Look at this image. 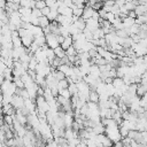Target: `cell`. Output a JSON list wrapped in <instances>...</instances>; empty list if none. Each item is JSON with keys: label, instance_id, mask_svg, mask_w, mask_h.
Wrapping results in <instances>:
<instances>
[{"label": "cell", "instance_id": "6da1fadb", "mask_svg": "<svg viewBox=\"0 0 147 147\" xmlns=\"http://www.w3.org/2000/svg\"><path fill=\"white\" fill-rule=\"evenodd\" d=\"M45 38H46V44H47V46H48L49 48L55 49L57 46H60V44L57 42V39H56V36H55V34L48 33V34L45 36Z\"/></svg>", "mask_w": 147, "mask_h": 147}, {"label": "cell", "instance_id": "7a4b0ae2", "mask_svg": "<svg viewBox=\"0 0 147 147\" xmlns=\"http://www.w3.org/2000/svg\"><path fill=\"white\" fill-rule=\"evenodd\" d=\"M11 106L17 110V109H21L24 107V99L21 96V95H17L15 94L13 96V100H11Z\"/></svg>", "mask_w": 147, "mask_h": 147}, {"label": "cell", "instance_id": "3957f363", "mask_svg": "<svg viewBox=\"0 0 147 147\" xmlns=\"http://www.w3.org/2000/svg\"><path fill=\"white\" fill-rule=\"evenodd\" d=\"M21 39H22V46H24L25 48H29L31 46V44L34 41V37L32 36V33L30 31H28V33L25 36H23Z\"/></svg>", "mask_w": 147, "mask_h": 147}, {"label": "cell", "instance_id": "277c9868", "mask_svg": "<svg viewBox=\"0 0 147 147\" xmlns=\"http://www.w3.org/2000/svg\"><path fill=\"white\" fill-rule=\"evenodd\" d=\"M99 28H100L99 21H95V20H93V18H90V20L86 21V29L90 30L91 32H94V31H95L96 29H99Z\"/></svg>", "mask_w": 147, "mask_h": 147}, {"label": "cell", "instance_id": "5b68a950", "mask_svg": "<svg viewBox=\"0 0 147 147\" xmlns=\"http://www.w3.org/2000/svg\"><path fill=\"white\" fill-rule=\"evenodd\" d=\"M94 11H95V10H94L92 7L85 6V8H84V10H83V16H82V18H83L84 21H87V20L92 18V17H93Z\"/></svg>", "mask_w": 147, "mask_h": 147}, {"label": "cell", "instance_id": "8992f818", "mask_svg": "<svg viewBox=\"0 0 147 147\" xmlns=\"http://www.w3.org/2000/svg\"><path fill=\"white\" fill-rule=\"evenodd\" d=\"M74 45V40H72V37L71 36H69V37H65L64 38V40H63V42L60 45L64 51H67L69 47H71Z\"/></svg>", "mask_w": 147, "mask_h": 147}, {"label": "cell", "instance_id": "52a82bcc", "mask_svg": "<svg viewBox=\"0 0 147 147\" xmlns=\"http://www.w3.org/2000/svg\"><path fill=\"white\" fill-rule=\"evenodd\" d=\"M88 101L94 102V103H99V101H100V95L98 94V92H96V91L91 90L90 95H88Z\"/></svg>", "mask_w": 147, "mask_h": 147}, {"label": "cell", "instance_id": "ba28073f", "mask_svg": "<svg viewBox=\"0 0 147 147\" xmlns=\"http://www.w3.org/2000/svg\"><path fill=\"white\" fill-rule=\"evenodd\" d=\"M92 130H93V132H94L96 136H99V134H105L106 127H105L101 123H98V124L94 125V127H92Z\"/></svg>", "mask_w": 147, "mask_h": 147}, {"label": "cell", "instance_id": "9c48e42d", "mask_svg": "<svg viewBox=\"0 0 147 147\" xmlns=\"http://www.w3.org/2000/svg\"><path fill=\"white\" fill-rule=\"evenodd\" d=\"M31 33H32V36L34 37V38H38V37H41V36H45L44 34V31H42V29L40 28V26H32V29H31V31H30Z\"/></svg>", "mask_w": 147, "mask_h": 147}, {"label": "cell", "instance_id": "30bf717a", "mask_svg": "<svg viewBox=\"0 0 147 147\" xmlns=\"http://www.w3.org/2000/svg\"><path fill=\"white\" fill-rule=\"evenodd\" d=\"M122 22H123L124 29H129V28H131L133 24H136V20H133V18H131V17H129V16H126L124 20H122Z\"/></svg>", "mask_w": 147, "mask_h": 147}, {"label": "cell", "instance_id": "8fae6325", "mask_svg": "<svg viewBox=\"0 0 147 147\" xmlns=\"http://www.w3.org/2000/svg\"><path fill=\"white\" fill-rule=\"evenodd\" d=\"M134 11H136V14H137V17H138V16H142V15L146 14V11H147V7H146L145 5H138V6L136 7Z\"/></svg>", "mask_w": 147, "mask_h": 147}, {"label": "cell", "instance_id": "7c38bea8", "mask_svg": "<svg viewBox=\"0 0 147 147\" xmlns=\"http://www.w3.org/2000/svg\"><path fill=\"white\" fill-rule=\"evenodd\" d=\"M54 54H55L56 57H59V59H61V60H62L64 56H67V55H65V51H64L61 46H57V47L54 49Z\"/></svg>", "mask_w": 147, "mask_h": 147}, {"label": "cell", "instance_id": "4fadbf2b", "mask_svg": "<svg viewBox=\"0 0 147 147\" xmlns=\"http://www.w3.org/2000/svg\"><path fill=\"white\" fill-rule=\"evenodd\" d=\"M49 24H51V22H49V20H48L46 16H41V17H39V26H40L41 29L47 28Z\"/></svg>", "mask_w": 147, "mask_h": 147}, {"label": "cell", "instance_id": "5bb4252c", "mask_svg": "<svg viewBox=\"0 0 147 147\" xmlns=\"http://www.w3.org/2000/svg\"><path fill=\"white\" fill-rule=\"evenodd\" d=\"M52 75H53V77L55 78V79H57L59 82L60 80H63V79H65V75L63 74V72H61V71H59L57 69L56 70H54L53 72H51Z\"/></svg>", "mask_w": 147, "mask_h": 147}, {"label": "cell", "instance_id": "9a60e30c", "mask_svg": "<svg viewBox=\"0 0 147 147\" xmlns=\"http://www.w3.org/2000/svg\"><path fill=\"white\" fill-rule=\"evenodd\" d=\"M147 93V86H144V85H138V90H137V95L139 98H144V95Z\"/></svg>", "mask_w": 147, "mask_h": 147}, {"label": "cell", "instance_id": "2e32d148", "mask_svg": "<svg viewBox=\"0 0 147 147\" xmlns=\"http://www.w3.org/2000/svg\"><path fill=\"white\" fill-rule=\"evenodd\" d=\"M101 38H105V32L102 28H99L93 32V39H101Z\"/></svg>", "mask_w": 147, "mask_h": 147}, {"label": "cell", "instance_id": "e0dca14e", "mask_svg": "<svg viewBox=\"0 0 147 147\" xmlns=\"http://www.w3.org/2000/svg\"><path fill=\"white\" fill-rule=\"evenodd\" d=\"M123 85H124L123 78H119V77L114 78V80H113V86H114L115 88H121Z\"/></svg>", "mask_w": 147, "mask_h": 147}, {"label": "cell", "instance_id": "ac0fdd59", "mask_svg": "<svg viewBox=\"0 0 147 147\" xmlns=\"http://www.w3.org/2000/svg\"><path fill=\"white\" fill-rule=\"evenodd\" d=\"M3 121H5V124L9 125V126L13 129V126H14V118H13V116L3 115ZM13 131H14V130H13Z\"/></svg>", "mask_w": 147, "mask_h": 147}, {"label": "cell", "instance_id": "d6986e66", "mask_svg": "<svg viewBox=\"0 0 147 147\" xmlns=\"http://www.w3.org/2000/svg\"><path fill=\"white\" fill-rule=\"evenodd\" d=\"M71 9H72V15H75V16H77V17H82V16H83V10H84V9L77 8L75 5H72Z\"/></svg>", "mask_w": 147, "mask_h": 147}, {"label": "cell", "instance_id": "ffe728a7", "mask_svg": "<svg viewBox=\"0 0 147 147\" xmlns=\"http://www.w3.org/2000/svg\"><path fill=\"white\" fill-rule=\"evenodd\" d=\"M37 65H38V61L36 60L34 56H32L31 60H30V62H29V70H33V71H36Z\"/></svg>", "mask_w": 147, "mask_h": 147}, {"label": "cell", "instance_id": "44dd1931", "mask_svg": "<svg viewBox=\"0 0 147 147\" xmlns=\"http://www.w3.org/2000/svg\"><path fill=\"white\" fill-rule=\"evenodd\" d=\"M68 90H69V92H70L71 96H72V95H76V94H78L77 84H75V83H72V84H69V87H68Z\"/></svg>", "mask_w": 147, "mask_h": 147}, {"label": "cell", "instance_id": "7402d4cb", "mask_svg": "<svg viewBox=\"0 0 147 147\" xmlns=\"http://www.w3.org/2000/svg\"><path fill=\"white\" fill-rule=\"evenodd\" d=\"M59 95H61V96H63L64 99H68V100L71 99V94H70V92H69L68 88H65V90H59Z\"/></svg>", "mask_w": 147, "mask_h": 147}, {"label": "cell", "instance_id": "603a6c76", "mask_svg": "<svg viewBox=\"0 0 147 147\" xmlns=\"http://www.w3.org/2000/svg\"><path fill=\"white\" fill-rule=\"evenodd\" d=\"M57 16H59V13H57V10H51V13L48 14L47 18L49 20V22H54V21H56Z\"/></svg>", "mask_w": 147, "mask_h": 147}, {"label": "cell", "instance_id": "cb8c5ba5", "mask_svg": "<svg viewBox=\"0 0 147 147\" xmlns=\"http://www.w3.org/2000/svg\"><path fill=\"white\" fill-rule=\"evenodd\" d=\"M83 34H84L86 41H92V40H93V32H91L90 30L85 29V30L83 31Z\"/></svg>", "mask_w": 147, "mask_h": 147}, {"label": "cell", "instance_id": "d4e9b609", "mask_svg": "<svg viewBox=\"0 0 147 147\" xmlns=\"http://www.w3.org/2000/svg\"><path fill=\"white\" fill-rule=\"evenodd\" d=\"M34 42L39 46V47H41V46H44L45 44H46V38H45V36H41V37H38V38H34Z\"/></svg>", "mask_w": 147, "mask_h": 147}, {"label": "cell", "instance_id": "484cf974", "mask_svg": "<svg viewBox=\"0 0 147 147\" xmlns=\"http://www.w3.org/2000/svg\"><path fill=\"white\" fill-rule=\"evenodd\" d=\"M13 82L15 83V85L17 86V88H20V90H23L24 88V84H23L21 77H14V80Z\"/></svg>", "mask_w": 147, "mask_h": 147}, {"label": "cell", "instance_id": "4316f807", "mask_svg": "<svg viewBox=\"0 0 147 147\" xmlns=\"http://www.w3.org/2000/svg\"><path fill=\"white\" fill-rule=\"evenodd\" d=\"M11 40H13V46H14V48H18V47L22 46V39H21V37L11 38Z\"/></svg>", "mask_w": 147, "mask_h": 147}, {"label": "cell", "instance_id": "83f0119b", "mask_svg": "<svg viewBox=\"0 0 147 147\" xmlns=\"http://www.w3.org/2000/svg\"><path fill=\"white\" fill-rule=\"evenodd\" d=\"M69 87V83L67 79H63V80H60L59 82V85H57V88L59 90H65Z\"/></svg>", "mask_w": 147, "mask_h": 147}, {"label": "cell", "instance_id": "f1b7e54d", "mask_svg": "<svg viewBox=\"0 0 147 147\" xmlns=\"http://www.w3.org/2000/svg\"><path fill=\"white\" fill-rule=\"evenodd\" d=\"M139 32H140V25L133 24V25L130 28V33H131V34H139Z\"/></svg>", "mask_w": 147, "mask_h": 147}, {"label": "cell", "instance_id": "f546056e", "mask_svg": "<svg viewBox=\"0 0 147 147\" xmlns=\"http://www.w3.org/2000/svg\"><path fill=\"white\" fill-rule=\"evenodd\" d=\"M10 84H11V82H10V80H7V79H5V80L1 83V86H0V87H1V90H2L3 93L8 90V87L10 86Z\"/></svg>", "mask_w": 147, "mask_h": 147}, {"label": "cell", "instance_id": "4dcf8cb0", "mask_svg": "<svg viewBox=\"0 0 147 147\" xmlns=\"http://www.w3.org/2000/svg\"><path fill=\"white\" fill-rule=\"evenodd\" d=\"M65 55L67 56H74V55H77V51L74 48V46L69 47L67 51H65Z\"/></svg>", "mask_w": 147, "mask_h": 147}, {"label": "cell", "instance_id": "1f68e13d", "mask_svg": "<svg viewBox=\"0 0 147 147\" xmlns=\"http://www.w3.org/2000/svg\"><path fill=\"white\" fill-rule=\"evenodd\" d=\"M20 6L23 8H31V0H21Z\"/></svg>", "mask_w": 147, "mask_h": 147}, {"label": "cell", "instance_id": "d6a6232c", "mask_svg": "<svg viewBox=\"0 0 147 147\" xmlns=\"http://www.w3.org/2000/svg\"><path fill=\"white\" fill-rule=\"evenodd\" d=\"M119 134H121L122 138H125L129 134V130L126 127H124V126H119Z\"/></svg>", "mask_w": 147, "mask_h": 147}, {"label": "cell", "instance_id": "836d02e7", "mask_svg": "<svg viewBox=\"0 0 147 147\" xmlns=\"http://www.w3.org/2000/svg\"><path fill=\"white\" fill-rule=\"evenodd\" d=\"M46 7V1H36V8L37 9H39V10H41V9H44Z\"/></svg>", "mask_w": 147, "mask_h": 147}, {"label": "cell", "instance_id": "e575fe53", "mask_svg": "<svg viewBox=\"0 0 147 147\" xmlns=\"http://www.w3.org/2000/svg\"><path fill=\"white\" fill-rule=\"evenodd\" d=\"M20 95L24 99V100H26V99H30V96H29V93H28V90L26 88H23V90H21V92H20Z\"/></svg>", "mask_w": 147, "mask_h": 147}, {"label": "cell", "instance_id": "d590c367", "mask_svg": "<svg viewBox=\"0 0 147 147\" xmlns=\"http://www.w3.org/2000/svg\"><path fill=\"white\" fill-rule=\"evenodd\" d=\"M30 23H31L33 26H39V18H38V17H34V16H32V15H31Z\"/></svg>", "mask_w": 147, "mask_h": 147}, {"label": "cell", "instance_id": "8d00e7d4", "mask_svg": "<svg viewBox=\"0 0 147 147\" xmlns=\"http://www.w3.org/2000/svg\"><path fill=\"white\" fill-rule=\"evenodd\" d=\"M32 16H34V17H41L42 16V14H41V10H39V9H37V8H33L32 9Z\"/></svg>", "mask_w": 147, "mask_h": 147}, {"label": "cell", "instance_id": "74e56055", "mask_svg": "<svg viewBox=\"0 0 147 147\" xmlns=\"http://www.w3.org/2000/svg\"><path fill=\"white\" fill-rule=\"evenodd\" d=\"M49 13H51V8L47 7V6H46L44 9H41V14H42V16H46V17H47Z\"/></svg>", "mask_w": 147, "mask_h": 147}, {"label": "cell", "instance_id": "f35d334b", "mask_svg": "<svg viewBox=\"0 0 147 147\" xmlns=\"http://www.w3.org/2000/svg\"><path fill=\"white\" fill-rule=\"evenodd\" d=\"M121 141H122L123 146H126V145H130L132 140H131V139H130L129 137H125V138H122V140H121Z\"/></svg>", "mask_w": 147, "mask_h": 147}, {"label": "cell", "instance_id": "ab89813d", "mask_svg": "<svg viewBox=\"0 0 147 147\" xmlns=\"http://www.w3.org/2000/svg\"><path fill=\"white\" fill-rule=\"evenodd\" d=\"M55 3H56V1H54V0H47V1H46V6H47V7H49V8L54 7V6H55Z\"/></svg>", "mask_w": 147, "mask_h": 147}, {"label": "cell", "instance_id": "60d3db41", "mask_svg": "<svg viewBox=\"0 0 147 147\" xmlns=\"http://www.w3.org/2000/svg\"><path fill=\"white\" fill-rule=\"evenodd\" d=\"M63 5H64L65 7L71 8V7H72V5H74V2H72L71 0H64V1H63Z\"/></svg>", "mask_w": 147, "mask_h": 147}, {"label": "cell", "instance_id": "b9f144b4", "mask_svg": "<svg viewBox=\"0 0 147 147\" xmlns=\"http://www.w3.org/2000/svg\"><path fill=\"white\" fill-rule=\"evenodd\" d=\"M127 16H129V17H131V18H133V20H136V18H137V14H136V11H134V10H130V11L127 13Z\"/></svg>", "mask_w": 147, "mask_h": 147}, {"label": "cell", "instance_id": "7bdbcfd3", "mask_svg": "<svg viewBox=\"0 0 147 147\" xmlns=\"http://www.w3.org/2000/svg\"><path fill=\"white\" fill-rule=\"evenodd\" d=\"M130 147H142V145L137 142V141H134V140H132L131 144H130Z\"/></svg>", "mask_w": 147, "mask_h": 147}, {"label": "cell", "instance_id": "ee69618b", "mask_svg": "<svg viewBox=\"0 0 147 147\" xmlns=\"http://www.w3.org/2000/svg\"><path fill=\"white\" fill-rule=\"evenodd\" d=\"M103 6L113 7V6H115V1H106V2H103Z\"/></svg>", "mask_w": 147, "mask_h": 147}, {"label": "cell", "instance_id": "f6af8a7d", "mask_svg": "<svg viewBox=\"0 0 147 147\" xmlns=\"http://www.w3.org/2000/svg\"><path fill=\"white\" fill-rule=\"evenodd\" d=\"M56 39H57V42L61 45V44L63 42V40H64V37L61 36V34H59V36H56Z\"/></svg>", "mask_w": 147, "mask_h": 147}, {"label": "cell", "instance_id": "bcb514c9", "mask_svg": "<svg viewBox=\"0 0 147 147\" xmlns=\"http://www.w3.org/2000/svg\"><path fill=\"white\" fill-rule=\"evenodd\" d=\"M6 5H7V2L5 0H0V9H5Z\"/></svg>", "mask_w": 147, "mask_h": 147}, {"label": "cell", "instance_id": "7dc6e473", "mask_svg": "<svg viewBox=\"0 0 147 147\" xmlns=\"http://www.w3.org/2000/svg\"><path fill=\"white\" fill-rule=\"evenodd\" d=\"M16 37H20L18 31H17V30H16V31H11V38H16Z\"/></svg>", "mask_w": 147, "mask_h": 147}, {"label": "cell", "instance_id": "c3c4849f", "mask_svg": "<svg viewBox=\"0 0 147 147\" xmlns=\"http://www.w3.org/2000/svg\"><path fill=\"white\" fill-rule=\"evenodd\" d=\"M3 124H5V121H3V115H1V113H0V127H1Z\"/></svg>", "mask_w": 147, "mask_h": 147}, {"label": "cell", "instance_id": "681fc988", "mask_svg": "<svg viewBox=\"0 0 147 147\" xmlns=\"http://www.w3.org/2000/svg\"><path fill=\"white\" fill-rule=\"evenodd\" d=\"M3 26H5V23H3L2 21H0V32H1V30H2Z\"/></svg>", "mask_w": 147, "mask_h": 147}, {"label": "cell", "instance_id": "f907efd6", "mask_svg": "<svg viewBox=\"0 0 147 147\" xmlns=\"http://www.w3.org/2000/svg\"><path fill=\"white\" fill-rule=\"evenodd\" d=\"M145 17H146V20H147V11H146V14H145Z\"/></svg>", "mask_w": 147, "mask_h": 147}, {"label": "cell", "instance_id": "816d5d0a", "mask_svg": "<svg viewBox=\"0 0 147 147\" xmlns=\"http://www.w3.org/2000/svg\"><path fill=\"white\" fill-rule=\"evenodd\" d=\"M44 147H47V146H44Z\"/></svg>", "mask_w": 147, "mask_h": 147}, {"label": "cell", "instance_id": "f5cc1de1", "mask_svg": "<svg viewBox=\"0 0 147 147\" xmlns=\"http://www.w3.org/2000/svg\"><path fill=\"white\" fill-rule=\"evenodd\" d=\"M0 33H1V32H0Z\"/></svg>", "mask_w": 147, "mask_h": 147}]
</instances>
